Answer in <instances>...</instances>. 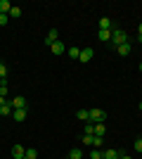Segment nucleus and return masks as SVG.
Instances as JSON below:
<instances>
[{"instance_id": "f257e3e1", "label": "nucleus", "mask_w": 142, "mask_h": 159, "mask_svg": "<svg viewBox=\"0 0 142 159\" xmlns=\"http://www.w3.org/2000/svg\"><path fill=\"white\" fill-rule=\"evenodd\" d=\"M123 43H130L128 33L123 31V29H114V31H111V43H109V45L116 48V45H123Z\"/></svg>"}, {"instance_id": "f03ea898", "label": "nucleus", "mask_w": 142, "mask_h": 159, "mask_svg": "<svg viewBox=\"0 0 142 159\" xmlns=\"http://www.w3.org/2000/svg\"><path fill=\"white\" fill-rule=\"evenodd\" d=\"M10 105H12V109H26V98H24V95H17L14 100H10Z\"/></svg>"}, {"instance_id": "7ed1b4c3", "label": "nucleus", "mask_w": 142, "mask_h": 159, "mask_svg": "<svg viewBox=\"0 0 142 159\" xmlns=\"http://www.w3.org/2000/svg\"><path fill=\"white\" fill-rule=\"evenodd\" d=\"M104 119H107V114L102 112V109H97V107L90 109V121H97V124H100V121H104Z\"/></svg>"}, {"instance_id": "20e7f679", "label": "nucleus", "mask_w": 142, "mask_h": 159, "mask_svg": "<svg viewBox=\"0 0 142 159\" xmlns=\"http://www.w3.org/2000/svg\"><path fill=\"white\" fill-rule=\"evenodd\" d=\"M114 50H116L118 55H121V57H128V55L133 52V45H130V43H123V45H116Z\"/></svg>"}, {"instance_id": "39448f33", "label": "nucleus", "mask_w": 142, "mask_h": 159, "mask_svg": "<svg viewBox=\"0 0 142 159\" xmlns=\"http://www.w3.org/2000/svg\"><path fill=\"white\" fill-rule=\"evenodd\" d=\"M93 48H81V57H78V62H83V64H85V62H90L93 60Z\"/></svg>"}, {"instance_id": "423d86ee", "label": "nucleus", "mask_w": 142, "mask_h": 159, "mask_svg": "<svg viewBox=\"0 0 142 159\" xmlns=\"http://www.w3.org/2000/svg\"><path fill=\"white\" fill-rule=\"evenodd\" d=\"M50 50H52V55H64V52H67V45H64L62 40H57V43L50 45Z\"/></svg>"}, {"instance_id": "0eeeda50", "label": "nucleus", "mask_w": 142, "mask_h": 159, "mask_svg": "<svg viewBox=\"0 0 142 159\" xmlns=\"http://www.w3.org/2000/svg\"><path fill=\"white\" fill-rule=\"evenodd\" d=\"M12 157L14 159H24V157H26V150H24L21 145H14L12 147Z\"/></svg>"}, {"instance_id": "6e6552de", "label": "nucleus", "mask_w": 142, "mask_h": 159, "mask_svg": "<svg viewBox=\"0 0 142 159\" xmlns=\"http://www.w3.org/2000/svg\"><path fill=\"white\" fill-rule=\"evenodd\" d=\"M118 150H114V147H109V150H104V152H102V159H118Z\"/></svg>"}, {"instance_id": "1a4fd4ad", "label": "nucleus", "mask_w": 142, "mask_h": 159, "mask_svg": "<svg viewBox=\"0 0 142 159\" xmlns=\"http://www.w3.org/2000/svg\"><path fill=\"white\" fill-rule=\"evenodd\" d=\"M57 40H59V33H57V29H52V31L45 36V43H47V45H52V43H57Z\"/></svg>"}, {"instance_id": "9d476101", "label": "nucleus", "mask_w": 142, "mask_h": 159, "mask_svg": "<svg viewBox=\"0 0 142 159\" xmlns=\"http://www.w3.org/2000/svg\"><path fill=\"white\" fill-rule=\"evenodd\" d=\"M97 38H100L102 43H111V31H104V29H100V31H97Z\"/></svg>"}, {"instance_id": "9b49d317", "label": "nucleus", "mask_w": 142, "mask_h": 159, "mask_svg": "<svg viewBox=\"0 0 142 159\" xmlns=\"http://www.w3.org/2000/svg\"><path fill=\"white\" fill-rule=\"evenodd\" d=\"M69 159H83V150L81 147H71L69 150Z\"/></svg>"}, {"instance_id": "f8f14e48", "label": "nucleus", "mask_w": 142, "mask_h": 159, "mask_svg": "<svg viewBox=\"0 0 142 159\" xmlns=\"http://www.w3.org/2000/svg\"><path fill=\"white\" fill-rule=\"evenodd\" d=\"M0 116H12V105H10V102L0 105Z\"/></svg>"}, {"instance_id": "ddd939ff", "label": "nucleus", "mask_w": 142, "mask_h": 159, "mask_svg": "<svg viewBox=\"0 0 142 159\" xmlns=\"http://www.w3.org/2000/svg\"><path fill=\"white\" fill-rule=\"evenodd\" d=\"M12 116L14 121H24L26 119V109H12Z\"/></svg>"}, {"instance_id": "4468645a", "label": "nucleus", "mask_w": 142, "mask_h": 159, "mask_svg": "<svg viewBox=\"0 0 142 159\" xmlns=\"http://www.w3.org/2000/svg\"><path fill=\"white\" fill-rule=\"evenodd\" d=\"M67 52H69V57H71V60H78V57H81V48L71 45V48H69V50H67Z\"/></svg>"}, {"instance_id": "2eb2a0df", "label": "nucleus", "mask_w": 142, "mask_h": 159, "mask_svg": "<svg viewBox=\"0 0 142 159\" xmlns=\"http://www.w3.org/2000/svg\"><path fill=\"white\" fill-rule=\"evenodd\" d=\"M12 5H10V0H0V14H10Z\"/></svg>"}, {"instance_id": "dca6fc26", "label": "nucleus", "mask_w": 142, "mask_h": 159, "mask_svg": "<svg viewBox=\"0 0 142 159\" xmlns=\"http://www.w3.org/2000/svg\"><path fill=\"white\" fill-rule=\"evenodd\" d=\"M76 116H78L81 121H90V109H78V112H76Z\"/></svg>"}, {"instance_id": "f3484780", "label": "nucleus", "mask_w": 142, "mask_h": 159, "mask_svg": "<svg viewBox=\"0 0 142 159\" xmlns=\"http://www.w3.org/2000/svg\"><path fill=\"white\" fill-rule=\"evenodd\" d=\"M104 133H107L104 124H95V135H100V138H104Z\"/></svg>"}, {"instance_id": "a211bd4d", "label": "nucleus", "mask_w": 142, "mask_h": 159, "mask_svg": "<svg viewBox=\"0 0 142 159\" xmlns=\"http://www.w3.org/2000/svg\"><path fill=\"white\" fill-rule=\"evenodd\" d=\"M100 29H104V31H111V21H109L107 17H102V19H100Z\"/></svg>"}, {"instance_id": "6ab92c4d", "label": "nucleus", "mask_w": 142, "mask_h": 159, "mask_svg": "<svg viewBox=\"0 0 142 159\" xmlns=\"http://www.w3.org/2000/svg\"><path fill=\"white\" fill-rule=\"evenodd\" d=\"M21 17V7H12L10 10V19H19Z\"/></svg>"}, {"instance_id": "aec40b11", "label": "nucleus", "mask_w": 142, "mask_h": 159, "mask_svg": "<svg viewBox=\"0 0 142 159\" xmlns=\"http://www.w3.org/2000/svg\"><path fill=\"white\" fill-rule=\"evenodd\" d=\"M83 135H95V124H85V128H83Z\"/></svg>"}, {"instance_id": "412c9836", "label": "nucleus", "mask_w": 142, "mask_h": 159, "mask_svg": "<svg viewBox=\"0 0 142 159\" xmlns=\"http://www.w3.org/2000/svg\"><path fill=\"white\" fill-rule=\"evenodd\" d=\"M90 159H102V150L100 147H93V150H90Z\"/></svg>"}, {"instance_id": "4be33fe9", "label": "nucleus", "mask_w": 142, "mask_h": 159, "mask_svg": "<svg viewBox=\"0 0 142 159\" xmlns=\"http://www.w3.org/2000/svg\"><path fill=\"white\" fill-rule=\"evenodd\" d=\"M90 140H93V147H100L102 143H104V138H100V135H93Z\"/></svg>"}, {"instance_id": "5701e85b", "label": "nucleus", "mask_w": 142, "mask_h": 159, "mask_svg": "<svg viewBox=\"0 0 142 159\" xmlns=\"http://www.w3.org/2000/svg\"><path fill=\"white\" fill-rule=\"evenodd\" d=\"M133 147H135V152H142V138H135V143H133Z\"/></svg>"}, {"instance_id": "b1692460", "label": "nucleus", "mask_w": 142, "mask_h": 159, "mask_svg": "<svg viewBox=\"0 0 142 159\" xmlns=\"http://www.w3.org/2000/svg\"><path fill=\"white\" fill-rule=\"evenodd\" d=\"M5 76H7V66L0 62V81H5Z\"/></svg>"}, {"instance_id": "393cba45", "label": "nucleus", "mask_w": 142, "mask_h": 159, "mask_svg": "<svg viewBox=\"0 0 142 159\" xmlns=\"http://www.w3.org/2000/svg\"><path fill=\"white\" fill-rule=\"evenodd\" d=\"M26 157L28 159H36V157H38V152H36L33 147H28V150H26Z\"/></svg>"}, {"instance_id": "a878e982", "label": "nucleus", "mask_w": 142, "mask_h": 159, "mask_svg": "<svg viewBox=\"0 0 142 159\" xmlns=\"http://www.w3.org/2000/svg\"><path fill=\"white\" fill-rule=\"evenodd\" d=\"M7 21H10V14H0V26H5Z\"/></svg>"}, {"instance_id": "bb28decb", "label": "nucleus", "mask_w": 142, "mask_h": 159, "mask_svg": "<svg viewBox=\"0 0 142 159\" xmlns=\"http://www.w3.org/2000/svg\"><path fill=\"white\" fill-rule=\"evenodd\" d=\"M7 93H10V90H7V86L2 83V86H0V98H7Z\"/></svg>"}, {"instance_id": "cd10ccee", "label": "nucleus", "mask_w": 142, "mask_h": 159, "mask_svg": "<svg viewBox=\"0 0 142 159\" xmlns=\"http://www.w3.org/2000/svg\"><path fill=\"white\" fill-rule=\"evenodd\" d=\"M118 152H121V150H118ZM118 159H130V157H128V154H123V152H121V154H118Z\"/></svg>"}, {"instance_id": "c85d7f7f", "label": "nucleus", "mask_w": 142, "mask_h": 159, "mask_svg": "<svg viewBox=\"0 0 142 159\" xmlns=\"http://www.w3.org/2000/svg\"><path fill=\"white\" fill-rule=\"evenodd\" d=\"M137 36H142V24H140V26H137Z\"/></svg>"}, {"instance_id": "c756f323", "label": "nucleus", "mask_w": 142, "mask_h": 159, "mask_svg": "<svg viewBox=\"0 0 142 159\" xmlns=\"http://www.w3.org/2000/svg\"><path fill=\"white\" fill-rule=\"evenodd\" d=\"M140 71H142V62H140Z\"/></svg>"}, {"instance_id": "7c9ffc66", "label": "nucleus", "mask_w": 142, "mask_h": 159, "mask_svg": "<svg viewBox=\"0 0 142 159\" xmlns=\"http://www.w3.org/2000/svg\"><path fill=\"white\" fill-rule=\"evenodd\" d=\"M140 112H142V102H140Z\"/></svg>"}, {"instance_id": "2f4dec72", "label": "nucleus", "mask_w": 142, "mask_h": 159, "mask_svg": "<svg viewBox=\"0 0 142 159\" xmlns=\"http://www.w3.org/2000/svg\"><path fill=\"white\" fill-rule=\"evenodd\" d=\"M2 83H5V81H0V86H2Z\"/></svg>"}, {"instance_id": "473e14b6", "label": "nucleus", "mask_w": 142, "mask_h": 159, "mask_svg": "<svg viewBox=\"0 0 142 159\" xmlns=\"http://www.w3.org/2000/svg\"><path fill=\"white\" fill-rule=\"evenodd\" d=\"M24 159H28V157H24Z\"/></svg>"}]
</instances>
